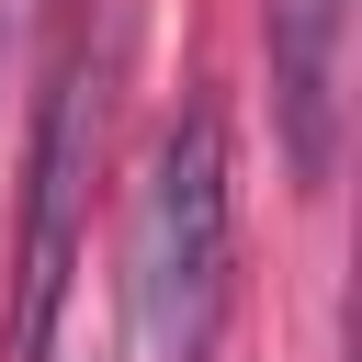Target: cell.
I'll use <instances>...</instances> for the list:
<instances>
[{
  "label": "cell",
  "instance_id": "1",
  "mask_svg": "<svg viewBox=\"0 0 362 362\" xmlns=\"http://www.w3.org/2000/svg\"><path fill=\"white\" fill-rule=\"evenodd\" d=\"M226 272H238V192H226V124L192 102L136 192V339L147 362H204L226 328Z\"/></svg>",
  "mask_w": 362,
  "mask_h": 362
},
{
  "label": "cell",
  "instance_id": "3",
  "mask_svg": "<svg viewBox=\"0 0 362 362\" xmlns=\"http://www.w3.org/2000/svg\"><path fill=\"white\" fill-rule=\"evenodd\" d=\"M260 45H272V124L305 192H328L339 170V45H351V0H260Z\"/></svg>",
  "mask_w": 362,
  "mask_h": 362
},
{
  "label": "cell",
  "instance_id": "4",
  "mask_svg": "<svg viewBox=\"0 0 362 362\" xmlns=\"http://www.w3.org/2000/svg\"><path fill=\"white\" fill-rule=\"evenodd\" d=\"M11 34H23V0H0V68H11Z\"/></svg>",
  "mask_w": 362,
  "mask_h": 362
},
{
  "label": "cell",
  "instance_id": "2",
  "mask_svg": "<svg viewBox=\"0 0 362 362\" xmlns=\"http://www.w3.org/2000/svg\"><path fill=\"white\" fill-rule=\"evenodd\" d=\"M79 158H90V68H68V79L45 90V136H34V226H23V317H11V351H23V362H45L57 305H68Z\"/></svg>",
  "mask_w": 362,
  "mask_h": 362
}]
</instances>
